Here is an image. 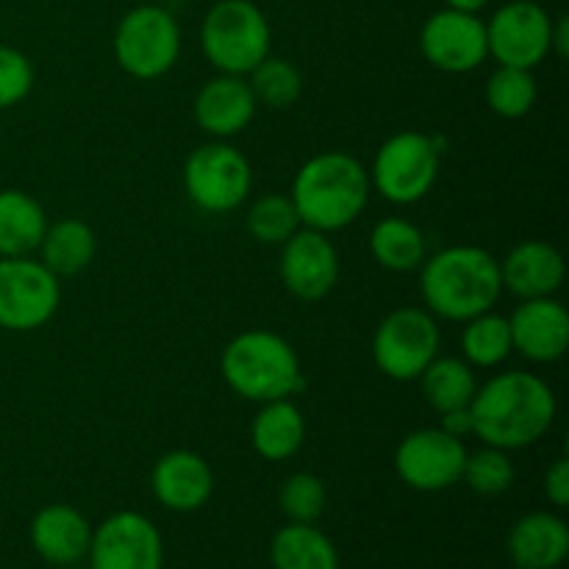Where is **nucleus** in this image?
I'll return each mask as SVG.
<instances>
[{"label":"nucleus","mask_w":569,"mask_h":569,"mask_svg":"<svg viewBox=\"0 0 569 569\" xmlns=\"http://www.w3.org/2000/svg\"><path fill=\"white\" fill-rule=\"evenodd\" d=\"M39 261L53 272L56 278H72L87 270L98 253L94 231L83 220L67 217L53 222L39 242Z\"/></svg>","instance_id":"obj_24"},{"label":"nucleus","mask_w":569,"mask_h":569,"mask_svg":"<svg viewBox=\"0 0 569 569\" xmlns=\"http://www.w3.org/2000/svg\"><path fill=\"white\" fill-rule=\"evenodd\" d=\"M59 569H89V567H81V565H70V567H59Z\"/></svg>","instance_id":"obj_39"},{"label":"nucleus","mask_w":569,"mask_h":569,"mask_svg":"<svg viewBox=\"0 0 569 569\" xmlns=\"http://www.w3.org/2000/svg\"><path fill=\"white\" fill-rule=\"evenodd\" d=\"M442 431L453 433V437L465 439L467 433H472V422H470V409H459V411H448L442 415Z\"/></svg>","instance_id":"obj_36"},{"label":"nucleus","mask_w":569,"mask_h":569,"mask_svg":"<svg viewBox=\"0 0 569 569\" xmlns=\"http://www.w3.org/2000/svg\"><path fill=\"white\" fill-rule=\"evenodd\" d=\"M550 53H556L559 59L569 56V17H559L553 20V31H550Z\"/></svg>","instance_id":"obj_37"},{"label":"nucleus","mask_w":569,"mask_h":569,"mask_svg":"<svg viewBox=\"0 0 569 569\" xmlns=\"http://www.w3.org/2000/svg\"><path fill=\"white\" fill-rule=\"evenodd\" d=\"M420 292L433 317L467 322L498 306L503 295L500 261L476 244L445 248L420 264Z\"/></svg>","instance_id":"obj_2"},{"label":"nucleus","mask_w":569,"mask_h":569,"mask_svg":"<svg viewBox=\"0 0 569 569\" xmlns=\"http://www.w3.org/2000/svg\"><path fill=\"white\" fill-rule=\"evenodd\" d=\"M328 503L326 483L315 472H295L278 489V506L289 522H306L315 526L322 517Z\"/></svg>","instance_id":"obj_33"},{"label":"nucleus","mask_w":569,"mask_h":569,"mask_svg":"<svg viewBox=\"0 0 569 569\" xmlns=\"http://www.w3.org/2000/svg\"><path fill=\"white\" fill-rule=\"evenodd\" d=\"M31 548L53 567L81 565L92 542V526L70 503H50L31 520Z\"/></svg>","instance_id":"obj_20"},{"label":"nucleus","mask_w":569,"mask_h":569,"mask_svg":"<svg viewBox=\"0 0 569 569\" xmlns=\"http://www.w3.org/2000/svg\"><path fill=\"white\" fill-rule=\"evenodd\" d=\"M506 545L517 569H559L569 556V528L553 511H531L511 526Z\"/></svg>","instance_id":"obj_21"},{"label":"nucleus","mask_w":569,"mask_h":569,"mask_svg":"<svg viewBox=\"0 0 569 569\" xmlns=\"http://www.w3.org/2000/svg\"><path fill=\"white\" fill-rule=\"evenodd\" d=\"M244 226H248V233L256 242L281 248L298 228H303V222H300L298 209H295L289 194L270 192L253 200V206L248 209V217H244Z\"/></svg>","instance_id":"obj_31"},{"label":"nucleus","mask_w":569,"mask_h":569,"mask_svg":"<svg viewBox=\"0 0 569 569\" xmlns=\"http://www.w3.org/2000/svg\"><path fill=\"white\" fill-rule=\"evenodd\" d=\"M89 569H164V539L139 511H117L92 528Z\"/></svg>","instance_id":"obj_13"},{"label":"nucleus","mask_w":569,"mask_h":569,"mask_svg":"<svg viewBox=\"0 0 569 569\" xmlns=\"http://www.w3.org/2000/svg\"><path fill=\"white\" fill-rule=\"evenodd\" d=\"M253 92L244 76H220L209 78L194 98V122L214 139H231L242 133L256 117Z\"/></svg>","instance_id":"obj_18"},{"label":"nucleus","mask_w":569,"mask_h":569,"mask_svg":"<svg viewBox=\"0 0 569 569\" xmlns=\"http://www.w3.org/2000/svg\"><path fill=\"white\" fill-rule=\"evenodd\" d=\"M244 78H248L256 103L267 109H292L303 94V76L292 61L281 56L261 59Z\"/></svg>","instance_id":"obj_29"},{"label":"nucleus","mask_w":569,"mask_h":569,"mask_svg":"<svg viewBox=\"0 0 569 569\" xmlns=\"http://www.w3.org/2000/svg\"><path fill=\"white\" fill-rule=\"evenodd\" d=\"M515 461L509 459V450L483 445L476 453H467L461 481H465L476 495L498 498V495L509 492L511 483H515Z\"/></svg>","instance_id":"obj_32"},{"label":"nucleus","mask_w":569,"mask_h":569,"mask_svg":"<svg viewBox=\"0 0 569 569\" xmlns=\"http://www.w3.org/2000/svg\"><path fill=\"white\" fill-rule=\"evenodd\" d=\"M61 303V283L31 256L0 259V328L14 333L48 326Z\"/></svg>","instance_id":"obj_10"},{"label":"nucleus","mask_w":569,"mask_h":569,"mask_svg":"<svg viewBox=\"0 0 569 569\" xmlns=\"http://www.w3.org/2000/svg\"><path fill=\"white\" fill-rule=\"evenodd\" d=\"M150 489L167 511L189 515V511L203 509L214 495V470L200 453L170 450L153 465Z\"/></svg>","instance_id":"obj_17"},{"label":"nucleus","mask_w":569,"mask_h":569,"mask_svg":"<svg viewBox=\"0 0 569 569\" xmlns=\"http://www.w3.org/2000/svg\"><path fill=\"white\" fill-rule=\"evenodd\" d=\"M33 89V64L22 50L0 44V111L22 103Z\"/></svg>","instance_id":"obj_34"},{"label":"nucleus","mask_w":569,"mask_h":569,"mask_svg":"<svg viewBox=\"0 0 569 569\" xmlns=\"http://www.w3.org/2000/svg\"><path fill=\"white\" fill-rule=\"evenodd\" d=\"M422 387V398L439 415L470 409L472 395L478 389V378L465 359L456 356H437L417 378Z\"/></svg>","instance_id":"obj_26"},{"label":"nucleus","mask_w":569,"mask_h":569,"mask_svg":"<svg viewBox=\"0 0 569 569\" xmlns=\"http://www.w3.org/2000/svg\"><path fill=\"white\" fill-rule=\"evenodd\" d=\"M48 217L42 203L22 189H0V259H17L39 250Z\"/></svg>","instance_id":"obj_23"},{"label":"nucleus","mask_w":569,"mask_h":569,"mask_svg":"<svg viewBox=\"0 0 569 569\" xmlns=\"http://www.w3.org/2000/svg\"><path fill=\"white\" fill-rule=\"evenodd\" d=\"M439 153L437 139L428 133H392L372 159L370 187L395 206L420 203L439 178Z\"/></svg>","instance_id":"obj_7"},{"label":"nucleus","mask_w":569,"mask_h":569,"mask_svg":"<svg viewBox=\"0 0 569 569\" xmlns=\"http://www.w3.org/2000/svg\"><path fill=\"white\" fill-rule=\"evenodd\" d=\"M509 328L515 350L533 365H553L569 348V315L556 298L522 300Z\"/></svg>","instance_id":"obj_16"},{"label":"nucleus","mask_w":569,"mask_h":569,"mask_svg":"<svg viewBox=\"0 0 569 569\" xmlns=\"http://www.w3.org/2000/svg\"><path fill=\"white\" fill-rule=\"evenodd\" d=\"M567 276L565 256L556 244L542 239H526L515 244L500 261V281L515 298H553Z\"/></svg>","instance_id":"obj_19"},{"label":"nucleus","mask_w":569,"mask_h":569,"mask_svg":"<svg viewBox=\"0 0 569 569\" xmlns=\"http://www.w3.org/2000/svg\"><path fill=\"white\" fill-rule=\"evenodd\" d=\"M442 333L428 309L403 306L378 322L372 333V361L392 381H417L439 356Z\"/></svg>","instance_id":"obj_9"},{"label":"nucleus","mask_w":569,"mask_h":569,"mask_svg":"<svg viewBox=\"0 0 569 569\" xmlns=\"http://www.w3.org/2000/svg\"><path fill=\"white\" fill-rule=\"evenodd\" d=\"M272 28L253 0H217L200 26V48L214 70L248 76L270 56Z\"/></svg>","instance_id":"obj_5"},{"label":"nucleus","mask_w":569,"mask_h":569,"mask_svg":"<svg viewBox=\"0 0 569 569\" xmlns=\"http://www.w3.org/2000/svg\"><path fill=\"white\" fill-rule=\"evenodd\" d=\"M306 420L292 400L261 403L259 415L250 422V445L264 461H287L303 448Z\"/></svg>","instance_id":"obj_22"},{"label":"nucleus","mask_w":569,"mask_h":569,"mask_svg":"<svg viewBox=\"0 0 569 569\" xmlns=\"http://www.w3.org/2000/svg\"><path fill=\"white\" fill-rule=\"evenodd\" d=\"M272 569H339L337 545L306 522H287L270 542Z\"/></svg>","instance_id":"obj_25"},{"label":"nucleus","mask_w":569,"mask_h":569,"mask_svg":"<svg viewBox=\"0 0 569 569\" xmlns=\"http://www.w3.org/2000/svg\"><path fill=\"white\" fill-rule=\"evenodd\" d=\"M545 495L556 509H567L569 506V459L559 456L553 465L545 472Z\"/></svg>","instance_id":"obj_35"},{"label":"nucleus","mask_w":569,"mask_h":569,"mask_svg":"<svg viewBox=\"0 0 569 569\" xmlns=\"http://www.w3.org/2000/svg\"><path fill=\"white\" fill-rule=\"evenodd\" d=\"M220 372L228 389L250 403L292 400L306 387L298 350L264 328L237 333L222 350Z\"/></svg>","instance_id":"obj_4"},{"label":"nucleus","mask_w":569,"mask_h":569,"mask_svg":"<svg viewBox=\"0 0 569 569\" xmlns=\"http://www.w3.org/2000/svg\"><path fill=\"white\" fill-rule=\"evenodd\" d=\"M445 6L456 11H467V14H481L489 6V0H445Z\"/></svg>","instance_id":"obj_38"},{"label":"nucleus","mask_w":569,"mask_h":569,"mask_svg":"<svg viewBox=\"0 0 569 569\" xmlns=\"http://www.w3.org/2000/svg\"><path fill=\"white\" fill-rule=\"evenodd\" d=\"M465 461V442L442 428L411 431L395 450V470L415 492H445L461 483Z\"/></svg>","instance_id":"obj_12"},{"label":"nucleus","mask_w":569,"mask_h":569,"mask_svg":"<svg viewBox=\"0 0 569 569\" xmlns=\"http://www.w3.org/2000/svg\"><path fill=\"white\" fill-rule=\"evenodd\" d=\"M370 253L383 270L411 272L426 261V233L403 217H387L370 233Z\"/></svg>","instance_id":"obj_27"},{"label":"nucleus","mask_w":569,"mask_h":569,"mask_svg":"<svg viewBox=\"0 0 569 569\" xmlns=\"http://www.w3.org/2000/svg\"><path fill=\"white\" fill-rule=\"evenodd\" d=\"M559 403L545 378L509 370L476 389L470 403L472 433L483 445L520 450L537 445L553 428Z\"/></svg>","instance_id":"obj_1"},{"label":"nucleus","mask_w":569,"mask_h":569,"mask_svg":"<svg viewBox=\"0 0 569 569\" xmlns=\"http://www.w3.org/2000/svg\"><path fill=\"white\" fill-rule=\"evenodd\" d=\"M461 350H465V361L470 367L492 370V367L503 365L515 353L509 317L495 315L492 309L467 320L465 331H461Z\"/></svg>","instance_id":"obj_28"},{"label":"nucleus","mask_w":569,"mask_h":569,"mask_svg":"<svg viewBox=\"0 0 569 569\" xmlns=\"http://www.w3.org/2000/svg\"><path fill=\"white\" fill-rule=\"evenodd\" d=\"M183 189L200 211L228 214L248 200L253 189V170L242 150L228 144L226 139H214L187 156Z\"/></svg>","instance_id":"obj_8"},{"label":"nucleus","mask_w":569,"mask_h":569,"mask_svg":"<svg viewBox=\"0 0 569 569\" xmlns=\"http://www.w3.org/2000/svg\"><path fill=\"white\" fill-rule=\"evenodd\" d=\"M278 272L289 295L306 303H317L337 287L339 253L328 233L303 226L281 244Z\"/></svg>","instance_id":"obj_15"},{"label":"nucleus","mask_w":569,"mask_h":569,"mask_svg":"<svg viewBox=\"0 0 569 569\" xmlns=\"http://www.w3.org/2000/svg\"><path fill=\"white\" fill-rule=\"evenodd\" d=\"M181 56V28L156 3L133 6L114 31V59L137 81H156L176 67Z\"/></svg>","instance_id":"obj_6"},{"label":"nucleus","mask_w":569,"mask_h":569,"mask_svg":"<svg viewBox=\"0 0 569 569\" xmlns=\"http://www.w3.org/2000/svg\"><path fill=\"white\" fill-rule=\"evenodd\" d=\"M370 189V172L356 156L326 150L300 167L289 198L306 228L333 233L365 214Z\"/></svg>","instance_id":"obj_3"},{"label":"nucleus","mask_w":569,"mask_h":569,"mask_svg":"<svg viewBox=\"0 0 569 569\" xmlns=\"http://www.w3.org/2000/svg\"><path fill=\"white\" fill-rule=\"evenodd\" d=\"M420 50L428 64L448 76H465L487 61V22L478 14L439 9L422 22Z\"/></svg>","instance_id":"obj_14"},{"label":"nucleus","mask_w":569,"mask_h":569,"mask_svg":"<svg viewBox=\"0 0 569 569\" xmlns=\"http://www.w3.org/2000/svg\"><path fill=\"white\" fill-rule=\"evenodd\" d=\"M483 94L495 114L503 120H520V117L531 114L537 106V78H533V70L498 64V70L487 78Z\"/></svg>","instance_id":"obj_30"},{"label":"nucleus","mask_w":569,"mask_h":569,"mask_svg":"<svg viewBox=\"0 0 569 569\" xmlns=\"http://www.w3.org/2000/svg\"><path fill=\"white\" fill-rule=\"evenodd\" d=\"M553 17L537 0H509L487 22V48L498 64L533 70L550 56Z\"/></svg>","instance_id":"obj_11"}]
</instances>
